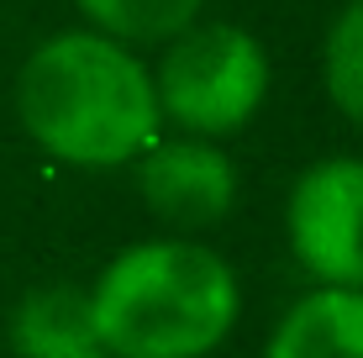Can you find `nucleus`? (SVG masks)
Here are the masks:
<instances>
[{
  "mask_svg": "<svg viewBox=\"0 0 363 358\" xmlns=\"http://www.w3.org/2000/svg\"><path fill=\"white\" fill-rule=\"evenodd\" d=\"M269 358H363V290L321 285L295 301L269 337Z\"/></svg>",
  "mask_w": 363,
  "mask_h": 358,
  "instance_id": "nucleus-6",
  "label": "nucleus"
},
{
  "mask_svg": "<svg viewBox=\"0 0 363 358\" xmlns=\"http://www.w3.org/2000/svg\"><path fill=\"white\" fill-rule=\"evenodd\" d=\"M290 248L321 285L363 290V158H321L290 190Z\"/></svg>",
  "mask_w": 363,
  "mask_h": 358,
  "instance_id": "nucleus-4",
  "label": "nucleus"
},
{
  "mask_svg": "<svg viewBox=\"0 0 363 358\" xmlns=\"http://www.w3.org/2000/svg\"><path fill=\"white\" fill-rule=\"evenodd\" d=\"M169 43L174 47L153 79L158 116H174L200 138H227L247 127L269 95V58L258 37L216 21V27H184Z\"/></svg>",
  "mask_w": 363,
  "mask_h": 358,
  "instance_id": "nucleus-3",
  "label": "nucleus"
},
{
  "mask_svg": "<svg viewBox=\"0 0 363 358\" xmlns=\"http://www.w3.org/2000/svg\"><path fill=\"white\" fill-rule=\"evenodd\" d=\"M100 32L127 43H169L195 21L200 0H74Z\"/></svg>",
  "mask_w": 363,
  "mask_h": 358,
  "instance_id": "nucleus-8",
  "label": "nucleus"
},
{
  "mask_svg": "<svg viewBox=\"0 0 363 358\" xmlns=\"http://www.w3.org/2000/svg\"><path fill=\"white\" fill-rule=\"evenodd\" d=\"M143 201L169 227H184V232L216 227L237 201L232 158L206 138L153 142V153L143 158Z\"/></svg>",
  "mask_w": 363,
  "mask_h": 358,
  "instance_id": "nucleus-5",
  "label": "nucleus"
},
{
  "mask_svg": "<svg viewBox=\"0 0 363 358\" xmlns=\"http://www.w3.org/2000/svg\"><path fill=\"white\" fill-rule=\"evenodd\" d=\"M69 358H111L106 348H84V353H69Z\"/></svg>",
  "mask_w": 363,
  "mask_h": 358,
  "instance_id": "nucleus-10",
  "label": "nucleus"
},
{
  "mask_svg": "<svg viewBox=\"0 0 363 358\" xmlns=\"http://www.w3.org/2000/svg\"><path fill=\"white\" fill-rule=\"evenodd\" d=\"M90 316L111 358H200L237 322V279L211 248L137 242L95 279Z\"/></svg>",
  "mask_w": 363,
  "mask_h": 358,
  "instance_id": "nucleus-2",
  "label": "nucleus"
},
{
  "mask_svg": "<svg viewBox=\"0 0 363 358\" xmlns=\"http://www.w3.org/2000/svg\"><path fill=\"white\" fill-rule=\"evenodd\" d=\"M16 111L37 147L64 164H127L158 142V95L116 37L64 32L27 58Z\"/></svg>",
  "mask_w": 363,
  "mask_h": 358,
  "instance_id": "nucleus-1",
  "label": "nucleus"
},
{
  "mask_svg": "<svg viewBox=\"0 0 363 358\" xmlns=\"http://www.w3.org/2000/svg\"><path fill=\"white\" fill-rule=\"evenodd\" d=\"M327 90L337 111L363 127V0H353L327 32Z\"/></svg>",
  "mask_w": 363,
  "mask_h": 358,
  "instance_id": "nucleus-9",
  "label": "nucleus"
},
{
  "mask_svg": "<svg viewBox=\"0 0 363 358\" xmlns=\"http://www.w3.org/2000/svg\"><path fill=\"white\" fill-rule=\"evenodd\" d=\"M11 342L21 358H69L95 342V316H90V290L79 285H43L11 316Z\"/></svg>",
  "mask_w": 363,
  "mask_h": 358,
  "instance_id": "nucleus-7",
  "label": "nucleus"
}]
</instances>
